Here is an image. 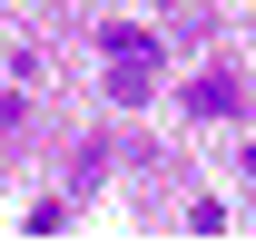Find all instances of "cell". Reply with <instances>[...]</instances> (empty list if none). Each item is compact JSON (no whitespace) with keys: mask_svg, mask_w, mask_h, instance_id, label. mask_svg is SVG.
<instances>
[{"mask_svg":"<svg viewBox=\"0 0 256 246\" xmlns=\"http://www.w3.org/2000/svg\"><path fill=\"white\" fill-rule=\"evenodd\" d=\"M108 98L138 108V98H148V60H118V69H108Z\"/></svg>","mask_w":256,"mask_h":246,"instance_id":"cell-2","label":"cell"},{"mask_svg":"<svg viewBox=\"0 0 256 246\" xmlns=\"http://www.w3.org/2000/svg\"><path fill=\"white\" fill-rule=\"evenodd\" d=\"M98 50H108V60H148L158 40H148V30H128V20H118V30H98Z\"/></svg>","mask_w":256,"mask_h":246,"instance_id":"cell-3","label":"cell"},{"mask_svg":"<svg viewBox=\"0 0 256 246\" xmlns=\"http://www.w3.org/2000/svg\"><path fill=\"white\" fill-rule=\"evenodd\" d=\"M226 108H236V79L226 69H197L188 79V118H226Z\"/></svg>","mask_w":256,"mask_h":246,"instance_id":"cell-1","label":"cell"}]
</instances>
